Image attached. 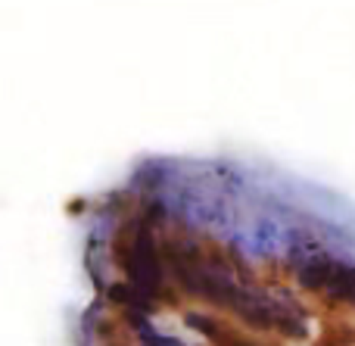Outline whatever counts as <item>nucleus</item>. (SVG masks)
Masks as SVG:
<instances>
[{
	"instance_id": "7ed1b4c3",
	"label": "nucleus",
	"mask_w": 355,
	"mask_h": 346,
	"mask_svg": "<svg viewBox=\"0 0 355 346\" xmlns=\"http://www.w3.org/2000/svg\"><path fill=\"white\" fill-rule=\"evenodd\" d=\"M137 331H141V340L147 343V346H187V343L175 340V337H168V334H159V331H153L147 322H137Z\"/></svg>"
},
{
	"instance_id": "20e7f679",
	"label": "nucleus",
	"mask_w": 355,
	"mask_h": 346,
	"mask_svg": "<svg viewBox=\"0 0 355 346\" xmlns=\"http://www.w3.org/2000/svg\"><path fill=\"white\" fill-rule=\"evenodd\" d=\"M215 340H221V346H256V343H246V340H237L234 334H225V337H215Z\"/></svg>"
},
{
	"instance_id": "f257e3e1",
	"label": "nucleus",
	"mask_w": 355,
	"mask_h": 346,
	"mask_svg": "<svg viewBox=\"0 0 355 346\" xmlns=\"http://www.w3.org/2000/svg\"><path fill=\"white\" fill-rule=\"evenodd\" d=\"M296 278L309 291H324L331 297L355 300V266L334 256H309V259L296 262Z\"/></svg>"
},
{
	"instance_id": "f03ea898",
	"label": "nucleus",
	"mask_w": 355,
	"mask_h": 346,
	"mask_svg": "<svg viewBox=\"0 0 355 346\" xmlns=\"http://www.w3.org/2000/svg\"><path fill=\"white\" fill-rule=\"evenodd\" d=\"M125 272H128L131 284L137 293L144 297H153L162 284V272H159V256L153 247V234L141 225L128 231V241H125Z\"/></svg>"
}]
</instances>
